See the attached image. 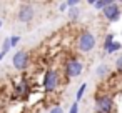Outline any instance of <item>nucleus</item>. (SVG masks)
Masks as SVG:
<instances>
[{
    "label": "nucleus",
    "mask_w": 122,
    "mask_h": 113,
    "mask_svg": "<svg viewBox=\"0 0 122 113\" xmlns=\"http://www.w3.org/2000/svg\"><path fill=\"white\" fill-rule=\"evenodd\" d=\"M114 42H115V35H114V33H107V35H105V38H104V43H102L104 52H105V50L114 43Z\"/></svg>",
    "instance_id": "obj_11"
},
{
    "label": "nucleus",
    "mask_w": 122,
    "mask_h": 113,
    "mask_svg": "<svg viewBox=\"0 0 122 113\" xmlns=\"http://www.w3.org/2000/svg\"><path fill=\"white\" fill-rule=\"evenodd\" d=\"M35 17V10L30 4H22L17 10V20L22 23H30Z\"/></svg>",
    "instance_id": "obj_7"
},
{
    "label": "nucleus",
    "mask_w": 122,
    "mask_h": 113,
    "mask_svg": "<svg viewBox=\"0 0 122 113\" xmlns=\"http://www.w3.org/2000/svg\"><path fill=\"white\" fill-rule=\"evenodd\" d=\"M120 15H122V9H120V4L119 2H114L110 0L109 5L102 10V17L109 22V23H114V22H119L120 20Z\"/></svg>",
    "instance_id": "obj_5"
},
{
    "label": "nucleus",
    "mask_w": 122,
    "mask_h": 113,
    "mask_svg": "<svg viewBox=\"0 0 122 113\" xmlns=\"http://www.w3.org/2000/svg\"><path fill=\"white\" fill-rule=\"evenodd\" d=\"M9 38H10V47H12V48H15V47H17V45L20 43V37H19V35L9 37Z\"/></svg>",
    "instance_id": "obj_16"
},
{
    "label": "nucleus",
    "mask_w": 122,
    "mask_h": 113,
    "mask_svg": "<svg viewBox=\"0 0 122 113\" xmlns=\"http://www.w3.org/2000/svg\"><path fill=\"white\" fill-rule=\"evenodd\" d=\"M109 2H110V0H94V5H92V7H94L95 10H100V12H102V10L109 5Z\"/></svg>",
    "instance_id": "obj_12"
},
{
    "label": "nucleus",
    "mask_w": 122,
    "mask_h": 113,
    "mask_svg": "<svg viewBox=\"0 0 122 113\" xmlns=\"http://www.w3.org/2000/svg\"><path fill=\"white\" fill-rule=\"evenodd\" d=\"M60 81H62V78H60L59 70L49 68V70L44 72V77H42V88H44L45 93H54V91L59 90Z\"/></svg>",
    "instance_id": "obj_2"
},
{
    "label": "nucleus",
    "mask_w": 122,
    "mask_h": 113,
    "mask_svg": "<svg viewBox=\"0 0 122 113\" xmlns=\"http://www.w3.org/2000/svg\"><path fill=\"white\" fill-rule=\"evenodd\" d=\"M109 73H110V68H109L107 63H100V65H97V68H95V75H97L99 78H107Z\"/></svg>",
    "instance_id": "obj_9"
},
{
    "label": "nucleus",
    "mask_w": 122,
    "mask_h": 113,
    "mask_svg": "<svg viewBox=\"0 0 122 113\" xmlns=\"http://www.w3.org/2000/svg\"><path fill=\"white\" fill-rule=\"evenodd\" d=\"M67 10V2H60L59 4V12H65Z\"/></svg>",
    "instance_id": "obj_21"
},
{
    "label": "nucleus",
    "mask_w": 122,
    "mask_h": 113,
    "mask_svg": "<svg viewBox=\"0 0 122 113\" xmlns=\"http://www.w3.org/2000/svg\"><path fill=\"white\" fill-rule=\"evenodd\" d=\"M120 48H122V43L115 40V42H114V43H112V45H110V47H109V48L105 50V53H107V55H112V53H115V52H119Z\"/></svg>",
    "instance_id": "obj_13"
},
{
    "label": "nucleus",
    "mask_w": 122,
    "mask_h": 113,
    "mask_svg": "<svg viewBox=\"0 0 122 113\" xmlns=\"http://www.w3.org/2000/svg\"><path fill=\"white\" fill-rule=\"evenodd\" d=\"M115 70L122 75V55H119V57H117V60H115Z\"/></svg>",
    "instance_id": "obj_17"
},
{
    "label": "nucleus",
    "mask_w": 122,
    "mask_h": 113,
    "mask_svg": "<svg viewBox=\"0 0 122 113\" xmlns=\"http://www.w3.org/2000/svg\"><path fill=\"white\" fill-rule=\"evenodd\" d=\"M94 111L95 113H115V101L109 93L94 95Z\"/></svg>",
    "instance_id": "obj_1"
},
{
    "label": "nucleus",
    "mask_w": 122,
    "mask_h": 113,
    "mask_svg": "<svg viewBox=\"0 0 122 113\" xmlns=\"http://www.w3.org/2000/svg\"><path fill=\"white\" fill-rule=\"evenodd\" d=\"M69 113H79V103H77V101H74V103L70 105V108H69Z\"/></svg>",
    "instance_id": "obj_20"
},
{
    "label": "nucleus",
    "mask_w": 122,
    "mask_h": 113,
    "mask_svg": "<svg viewBox=\"0 0 122 113\" xmlns=\"http://www.w3.org/2000/svg\"><path fill=\"white\" fill-rule=\"evenodd\" d=\"M29 62H30V55H29L27 50H19L12 57V65L19 72H25L29 68Z\"/></svg>",
    "instance_id": "obj_6"
},
{
    "label": "nucleus",
    "mask_w": 122,
    "mask_h": 113,
    "mask_svg": "<svg viewBox=\"0 0 122 113\" xmlns=\"http://www.w3.org/2000/svg\"><path fill=\"white\" fill-rule=\"evenodd\" d=\"M67 15H69V20H70V22H77V20H79V17H80V9H79V7L69 9Z\"/></svg>",
    "instance_id": "obj_10"
},
{
    "label": "nucleus",
    "mask_w": 122,
    "mask_h": 113,
    "mask_svg": "<svg viewBox=\"0 0 122 113\" xmlns=\"http://www.w3.org/2000/svg\"><path fill=\"white\" fill-rule=\"evenodd\" d=\"M10 50H12V47H10V38H4V43H2V50H0V53H2V55H7Z\"/></svg>",
    "instance_id": "obj_15"
},
{
    "label": "nucleus",
    "mask_w": 122,
    "mask_h": 113,
    "mask_svg": "<svg viewBox=\"0 0 122 113\" xmlns=\"http://www.w3.org/2000/svg\"><path fill=\"white\" fill-rule=\"evenodd\" d=\"M85 90H87V83H82L79 88H77V93H75V101L79 103L80 100H82V96H84V93H85Z\"/></svg>",
    "instance_id": "obj_14"
},
{
    "label": "nucleus",
    "mask_w": 122,
    "mask_h": 113,
    "mask_svg": "<svg viewBox=\"0 0 122 113\" xmlns=\"http://www.w3.org/2000/svg\"><path fill=\"white\" fill-rule=\"evenodd\" d=\"M49 113H65V111H64V108H62L60 105H55V106H52V108H50V111H49Z\"/></svg>",
    "instance_id": "obj_18"
},
{
    "label": "nucleus",
    "mask_w": 122,
    "mask_h": 113,
    "mask_svg": "<svg viewBox=\"0 0 122 113\" xmlns=\"http://www.w3.org/2000/svg\"><path fill=\"white\" fill-rule=\"evenodd\" d=\"M79 0H67V9H74V7H79Z\"/></svg>",
    "instance_id": "obj_19"
},
{
    "label": "nucleus",
    "mask_w": 122,
    "mask_h": 113,
    "mask_svg": "<svg viewBox=\"0 0 122 113\" xmlns=\"http://www.w3.org/2000/svg\"><path fill=\"white\" fill-rule=\"evenodd\" d=\"M0 30H2V18H0Z\"/></svg>",
    "instance_id": "obj_22"
},
{
    "label": "nucleus",
    "mask_w": 122,
    "mask_h": 113,
    "mask_svg": "<svg viewBox=\"0 0 122 113\" xmlns=\"http://www.w3.org/2000/svg\"><path fill=\"white\" fill-rule=\"evenodd\" d=\"M29 95H30V85H29L27 78L22 77V80L14 85V96H15L17 100H24V98H27Z\"/></svg>",
    "instance_id": "obj_8"
},
{
    "label": "nucleus",
    "mask_w": 122,
    "mask_h": 113,
    "mask_svg": "<svg viewBox=\"0 0 122 113\" xmlns=\"http://www.w3.org/2000/svg\"><path fill=\"white\" fill-rule=\"evenodd\" d=\"M97 45V38L92 32L89 30H82L79 35H77V50L80 53H89L95 48Z\"/></svg>",
    "instance_id": "obj_4"
},
{
    "label": "nucleus",
    "mask_w": 122,
    "mask_h": 113,
    "mask_svg": "<svg viewBox=\"0 0 122 113\" xmlns=\"http://www.w3.org/2000/svg\"><path fill=\"white\" fill-rule=\"evenodd\" d=\"M84 68H85L84 67V62L77 55H70L64 62V75H65V78H75V77L82 75Z\"/></svg>",
    "instance_id": "obj_3"
}]
</instances>
